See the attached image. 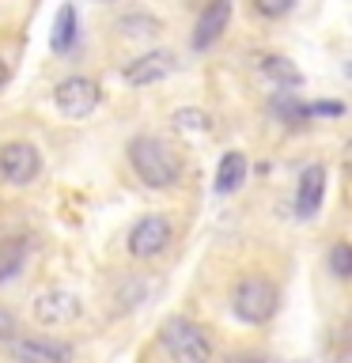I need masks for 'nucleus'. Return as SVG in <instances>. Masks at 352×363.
<instances>
[{
    "label": "nucleus",
    "instance_id": "obj_1",
    "mask_svg": "<svg viewBox=\"0 0 352 363\" xmlns=\"http://www.w3.org/2000/svg\"><path fill=\"white\" fill-rule=\"evenodd\" d=\"M125 152H129L133 174L141 178L148 189H170V186L182 178V159H178V152H175L167 140H159V136H148V133L133 136Z\"/></svg>",
    "mask_w": 352,
    "mask_h": 363
},
{
    "label": "nucleus",
    "instance_id": "obj_2",
    "mask_svg": "<svg viewBox=\"0 0 352 363\" xmlns=\"http://www.w3.org/2000/svg\"><path fill=\"white\" fill-rule=\"evenodd\" d=\"M231 311H235L238 322H246V325L273 322L277 311H280L277 284H273L269 277H261V272H246V277H238L235 288H231Z\"/></svg>",
    "mask_w": 352,
    "mask_h": 363
},
{
    "label": "nucleus",
    "instance_id": "obj_3",
    "mask_svg": "<svg viewBox=\"0 0 352 363\" xmlns=\"http://www.w3.org/2000/svg\"><path fill=\"white\" fill-rule=\"evenodd\" d=\"M159 340L175 356V363H212V356H216L209 329L197 325L193 318H182V314L167 318L163 329H159Z\"/></svg>",
    "mask_w": 352,
    "mask_h": 363
},
{
    "label": "nucleus",
    "instance_id": "obj_4",
    "mask_svg": "<svg viewBox=\"0 0 352 363\" xmlns=\"http://www.w3.org/2000/svg\"><path fill=\"white\" fill-rule=\"evenodd\" d=\"M170 242H175V227H170L167 216H141V220L129 227V238H125L129 254L141 257V261L159 257Z\"/></svg>",
    "mask_w": 352,
    "mask_h": 363
},
{
    "label": "nucleus",
    "instance_id": "obj_5",
    "mask_svg": "<svg viewBox=\"0 0 352 363\" xmlns=\"http://www.w3.org/2000/svg\"><path fill=\"white\" fill-rule=\"evenodd\" d=\"M99 99H102V91H99V84H95L91 76H68V79H61V84L53 87L57 110H61L65 118H72V121L87 118V113H95Z\"/></svg>",
    "mask_w": 352,
    "mask_h": 363
},
{
    "label": "nucleus",
    "instance_id": "obj_6",
    "mask_svg": "<svg viewBox=\"0 0 352 363\" xmlns=\"http://www.w3.org/2000/svg\"><path fill=\"white\" fill-rule=\"evenodd\" d=\"M42 170V155L38 147L27 144V140H11L0 147V178L8 186H31Z\"/></svg>",
    "mask_w": 352,
    "mask_h": 363
},
{
    "label": "nucleus",
    "instance_id": "obj_7",
    "mask_svg": "<svg viewBox=\"0 0 352 363\" xmlns=\"http://www.w3.org/2000/svg\"><path fill=\"white\" fill-rule=\"evenodd\" d=\"M227 23H231V0H209V4L201 8L197 23H193V34H189V45L197 53L212 50L216 42L224 38Z\"/></svg>",
    "mask_w": 352,
    "mask_h": 363
},
{
    "label": "nucleus",
    "instance_id": "obj_8",
    "mask_svg": "<svg viewBox=\"0 0 352 363\" xmlns=\"http://www.w3.org/2000/svg\"><path fill=\"white\" fill-rule=\"evenodd\" d=\"M79 311H84L79 295L65 291V288H50V291L34 295V318L42 325H72L79 318Z\"/></svg>",
    "mask_w": 352,
    "mask_h": 363
},
{
    "label": "nucleus",
    "instance_id": "obj_9",
    "mask_svg": "<svg viewBox=\"0 0 352 363\" xmlns=\"http://www.w3.org/2000/svg\"><path fill=\"white\" fill-rule=\"evenodd\" d=\"M178 68V57L170 50H152V53H141L133 57L129 65H125V84L133 87H148V84H159V79H167L170 72Z\"/></svg>",
    "mask_w": 352,
    "mask_h": 363
},
{
    "label": "nucleus",
    "instance_id": "obj_10",
    "mask_svg": "<svg viewBox=\"0 0 352 363\" xmlns=\"http://www.w3.org/2000/svg\"><path fill=\"white\" fill-rule=\"evenodd\" d=\"M322 197H326V167L322 163L303 167L299 189H295V216L299 220H314L318 208H322Z\"/></svg>",
    "mask_w": 352,
    "mask_h": 363
},
{
    "label": "nucleus",
    "instance_id": "obj_11",
    "mask_svg": "<svg viewBox=\"0 0 352 363\" xmlns=\"http://www.w3.org/2000/svg\"><path fill=\"white\" fill-rule=\"evenodd\" d=\"M11 352L23 363H72V348L50 337H23L11 345Z\"/></svg>",
    "mask_w": 352,
    "mask_h": 363
},
{
    "label": "nucleus",
    "instance_id": "obj_12",
    "mask_svg": "<svg viewBox=\"0 0 352 363\" xmlns=\"http://www.w3.org/2000/svg\"><path fill=\"white\" fill-rule=\"evenodd\" d=\"M246 174H250L246 155L238 152V147L224 152L220 163H216V182H212L216 197H231V193H238V189H243V182H246Z\"/></svg>",
    "mask_w": 352,
    "mask_h": 363
},
{
    "label": "nucleus",
    "instance_id": "obj_13",
    "mask_svg": "<svg viewBox=\"0 0 352 363\" xmlns=\"http://www.w3.org/2000/svg\"><path fill=\"white\" fill-rule=\"evenodd\" d=\"M258 68H261V76H265L269 84H277L280 91H295V87H303V72L295 68V61H288V57H280V53H265V57H258Z\"/></svg>",
    "mask_w": 352,
    "mask_h": 363
},
{
    "label": "nucleus",
    "instance_id": "obj_14",
    "mask_svg": "<svg viewBox=\"0 0 352 363\" xmlns=\"http://www.w3.org/2000/svg\"><path fill=\"white\" fill-rule=\"evenodd\" d=\"M76 8L72 4H61V11H57V19H53V34H50V45H53V53H68L76 45Z\"/></svg>",
    "mask_w": 352,
    "mask_h": 363
},
{
    "label": "nucleus",
    "instance_id": "obj_15",
    "mask_svg": "<svg viewBox=\"0 0 352 363\" xmlns=\"http://www.w3.org/2000/svg\"><path fill=\"white\" fill-rule=\"evenodd\" d=\"M269 110L277 113L284 125H303V121H311V113H307V102H299V99L292 95V91H277V95H273V102H269Z\"/></svg>",
    "mask_w": 352,
    "mask_h": 363
},
{
    "label": "nucleus",
    "instance_id": "obj_16",
    "mask_svg": "<svg viewBox=\"0 0 352 363\" xmlns=\"http://www.w3.org/2000/svg\"><path fill=\"white\" fill-rule=\"evenodd\" d=\"M118 30L129 34V38H152V34L163 30V23H159L155 16H148V11H133V16L118 19Z\"/></svg>",
    "mask_w": 352,
    "mask_h": 363
},
{
    "label": "nucleus",
    "instance_id": "obj_17",
    "mask_svg": "<svg viewBox=\"0 0 352 363\" xmlns=\"http://www.w3.org/2000/svg\"><path fill=\"white\" fill-rule=\"evenodd\" d=\"M27 261V242L23 238H11V242L0 246V284H8Z\"/></svg>",
    "mask_w": 352,
    "mask_h": 363
},
{
    "label": "nucleus",
    "instance_id": "obj_18",
    "mask_svg": "<svg viewBox=\"0 0 352 363\" xmlns=\"http://www.w3.org/2000/svg\"><path fill=\"white\" fill-rule=\"evenodd\" d=\"M175 129H182V133H209L212 129V121H209V113L204 110H197V106H182V110H175Z\"/></svg>",
    "mask_w": 352,
    "mask_h": 363
},
{
    "label": "nucleus",
    "instance_id": "obj_19",
    "mask_svg": "<svg viewBox=\"0 0 352 363\" xmlns=\"http://www.w3.org/2000/svg\"><path fill=\"white\" fill-rule=\"evenodd\" d=\"M326 261H329V272L337 280H352V242H334Z\"/></svg>",
    "mask_w": 352,
    "mask_h": 363
},
{
    "label": "nucleus",
    "instance_id": "obj_20",
    "mask_svg": "<svg viewBox=\"0 0 352 363\" xmlns=\"http://www.w3.org/2000/svg\"><path fill=\"white\" fill-rule=\"evenodd\" d=\"M261 19H284L295 8V0H250Z\"/></svg>",
    "mask_w": 352,
    "mask_h": 363
},
{
    "label": "nucleus",
    "instance_id": "obj_21",
    "mask_svg": "<svg viewBox=\"0 0 352 363\" xmlns=\"http://www.w3.org/2000/svg\"><path fill=\"white\" fill-rule=\"evenodd\" d=\"M307 113L314 118H341L345 113V102H334V99H322V102H307Z\"/></svg>",
    "mask_w": 352,
    "mask_h": 363
},
{
    "label": "nucleus",
    "instance_id": "obj_22",
    "mask_svg": "<svg viewBox=\"0 0 352 363\" xmlns=\"http://www.w3.org/2000/svg\"><path fill=\"white\" fill-rule=\"evenodd\" d=\"M224 363H265L258 356V352H246V348H238V352H227L224 356Z\"/></svg>",
    "mask_w": 352,
    "mask_h": 363
},
{
    "label": "nucleus",
    "instance_id": "obj_23",
    "mask_svg": "<svg viewBox=\"0 0 352 363\" xmlns=\"http://www.w3.org/2000/svg\"><path fill=\"white\" fill-rule=\"evenodd\" d=\"M11 333H16V318L0 306V340H11Z\"/></svg>",
    "mask_w": 352,
    "mask_h": 363
},
{
    "label": "nucleus",
    "instance_id": "obj_24",
    "mask_svg": "<svg viewBox=\"0 0 352 363\" xmlns=\"http://www.w3.org/2000/svg\"><path fill=\"white\" fill-rule=\"evenodd\" d=\"M341 167H345V174H352V136L345 140V147H341Z\"/></svg>",
    "mask_w": 352,
    "mask_h": 363
},
{
    "label": "nucleus",
    "instance_id": "obj_25",
    "mask_svg": "<svg viewBox=\"0 0 352 363\" xmlns=\"http://www.w3.org/2000/svg\"><path fill=\"white\" fill-rule=\"evenodd\" d=\"M8 79H11V68H8V61H0V87H4Z\"/></svg>",
    "mask_w": 352,
    "mask_h": 363
}]
</instances>
